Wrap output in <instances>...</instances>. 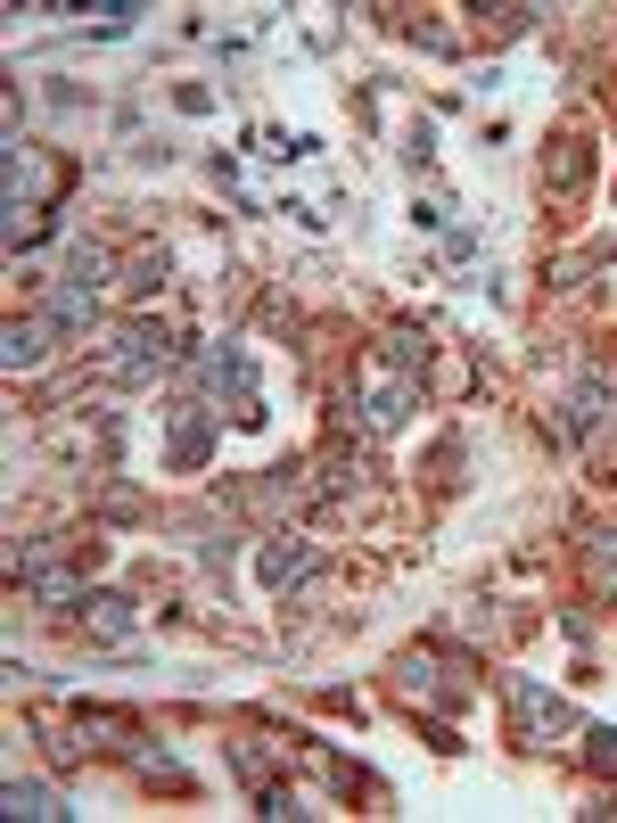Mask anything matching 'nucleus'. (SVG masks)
<instances>
[{
  "mask_svg": "<svg viewBox=\"0 0 617 823\" xmlns=\"http://www.w3.org/2000/svg\"><path fill=\"white\" fill-rule=\"evenodd\" d=\"M9 815H66L41 783H9Z\"/></svg>",
  "mask_w": 617,
  "mask_h": 823,
  "instance_id": "1",
  "label": "nucleus"
}]
</instances>
